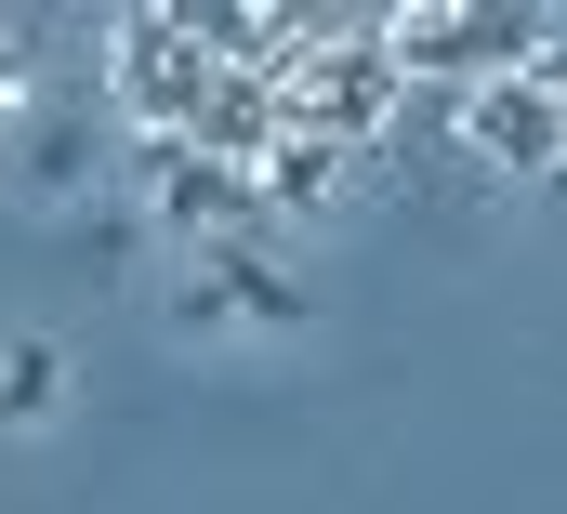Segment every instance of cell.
<instances>
[{"label": "cell", "instance_id": "cell-3", "mask_svg": "<svg viewBox=\"0 0 567 514\" xmlns=\"http://www.w3.org/2000/svg\"><path fill=\"white\" fill-rule=\"evenodd\" d=\"M66 409V357L53 343H0V422H53Z\"/></svg>", "mask_w": 567, "mask_h": 514}, {"label": "cell", "instance_id": "cell-2", "mask_svg": "<svg viewBox=\"0 0 567 514\" xmlns=\"http://www.w3.org/2000/svg\"><path fill=\"white\" fill-rule=\"evenodd\" d=\"M120 106H133V120H158V145H185V106H198V40H185V27H172V13H158V27H120Z\"/></svg>", "mask_w": 567, "mask_h": 514}, {"label": "cell", "instance_id": "cell-1", "mask_svg": "<svg viewBox=\"0 0 567 514\" xmlns=\"http://www.w3.org/2000/svg\"><path fill=\"white\" fill-rule=\"evenodd\" d=\"M462 132H475L502 172H542V158H567V93L542 80V66H515V80H475V93H462Z\"/></svg>", "mask_w": 567, "mask_h": 514}]
</instances>
